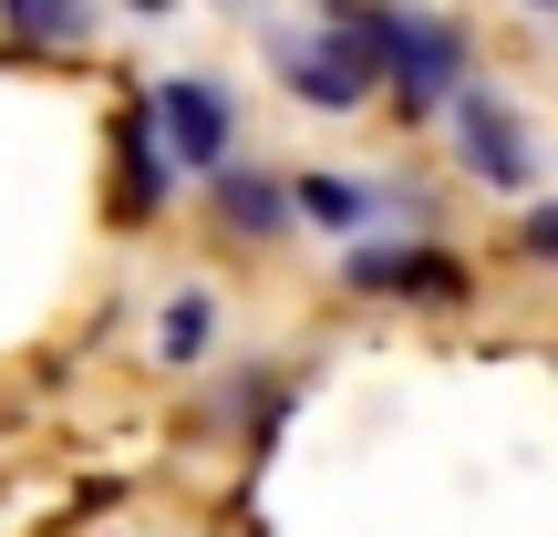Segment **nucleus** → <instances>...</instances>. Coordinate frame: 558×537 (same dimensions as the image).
Segmentation results:
<instances>
[{
  "instance_id": "f257e3e1",
  "label": "nucleus",
  "mask_w": 558,
  "mask_h": 537,
  "mask_svg": "<svg viewBox=\"0 0 558 537\" xmlns=\"http://www.w3.org/2000/svg\"><path fill=\"white\" fill-rule=\"evenodd\" d=\"M135 103H145V124H156L166 166H207V176L228 166V135H239V103H228L218 83H197V73H166L156 94H135Z\"/></svg>"
},
{
  "instance_id": "f8f14e48",
  "label": "nucleus",
  "mask_w": 558,
  "mask_h": 537,
  "mask_svg": "<svg viewBox=\"0 0 558 537\" xmlns=\"http://www.w3.org/2000/svg\"><path fill=\"white\" fill-rule=\"evenodd\" d=\"M135 11H166V0H135Z\"/></svg>"
},
{
  "instance_id": "0eeeda50",
  "label": "nucleus",
  "mask_w": 558,
  "mask_h": 537,
  "mask_svg": "<svg viewBox=\"0 0 558 537\" xmlns=\"http://www.w3.org/2000/svg\"><path fill=\"white\" fill-rule=\"evenodd\" d=\"M373 186L362 176H331V166H311V176L290 186V218H311V228H341V239H352V228H373Z\"/></svg>"
},
{
  "instance_id": "20e7f679",
  "label": "nucleus",
  "mask_w": 558,
  "mask_h": 537,
  "mask_svg": "<svg viewBox=\"0 0 558 537\" xmlns=\"http://www.w3.org/2000/svg\"><path fill=\"white\" fill-rule=\"evenodd\" d=\"M383 83H393L403 114H435V103L465 83V32L435 21V11H403V41H393V62H383Z\"/></svg>"
},
{
  "instance_id": "f03ea898",
  "label": "nucleus",
  "mask_w": 558,
  "mask_h": 537,
  "mask_svg": "<svg viewBox=\"0 0 558 537\" xmlns=\"http://www.w3.org/2000/svg\"><path fill=\"white\" fill-rule=\"evenodd\" d=\"M456 145H465V166H476V186H497V197H527V186H538L527 114L507 94H486V83H456Z\"/></svg>"
},
{
  "instance_id": "6e6552de",
  "label": "nucleus",
  "mask_w": 558,
  "mask_h": 537,
  "mask_svg": "<svg viewBox=\"0 0 558 537\" xmlns=\"http://www.w3.org/2000/svg\"><path fill=\"white\" fill-rule=\"evenodd\" d=\"M218 228H239V239H279V228H290V186L248 176V166H218Z\"/></svg>"
},
{
  "instance_id": "423d86ee",
  "label": "nucleus",
  "mask_w": 558,
  "mask_h": 537,
  "mask_svg": "<svg viewBox=\"0 0 558 537\" xmlns=\"http://www.w3.org/2000/svg\"><path fill=\"white\" fill-rule=\"evenodd\" d=\"M279 83H290L300 103H320V114H352V103L373 94V83H362L352 62H331L320 41H279Z\"/></svg>"
},
{
  "instance_id": "7ed1b4c3",
  "label": "nucleus",
  "mask_w": 558,
  "mask_h": 537,
  "mask_svg": "<svg viewBox=\"0 0 558 537\" xmlns=\"http://www.w3.org/2000/svg\"><path fill=\"white\" fill-rule=\"evenodd\" d=\"M352 279L362 300H424V310H456L465 290H476V269L456 259V248H352Z\"/></svg>"
},
{
  "instance_id": "1a4fd4ad",
  "label": "nucleus",
  "mask_w": 558,
  "mask_h": 537,
  "mask_svg": "<svg viewBox=\"0 0 558 537\" xmlns=\"http://www.w3.org/2000/svg\"><path fill=\"white\" fill-rule=\"evenodd\" d=\"M0 21H11L21 41H41V52H73V41L94 32V0H0Z\"/></svg>"
},
{
  "instance_id": "9d476101",
  "label": "nucleus",
  "mask_w": 558,
  "mask_h": 537,
  "mask_svg": "<svg viewBox=\"0 0 558 537\" xmlns=\"http://www.w3.org/2000/svg\"><path fill=\"white\" fill-rule=\"evenodd\" d=\"M207 320H218V310H207V290H186L177 310H166V362H197L207 352Z\"/></svg>"
},
{
  "instance_id": "39448f33",
  "label": "nucleus",
  "mask_w": 558,
  "mask_h": 537,
  "mask_svg": "<svg viewBox=\"0 0 558 537\" xmlns=\"http://www.w3.org/2000/svg\"><path fill=\"white\" fill-rule=\"evenodd\" d=\"M114 166H124V218H156L166 207V145H156V124H145V103H124L114 114Z\"/></svg>"
},
{
  "instance_id": "9b49d317",
  "label": "nucleus",
  "mask_w": 558,
  "mask_h": 537,
  "mask_svg": "<svg viewBox=\"0 0 558 537\" xmlns=\"http://www.w3.org/2000/svg\"><path fill=\"white\" fill-rule=\"evenodd\" d=\"M527 11H558V0H527Z\"/></svg>"
}]
</instances>
